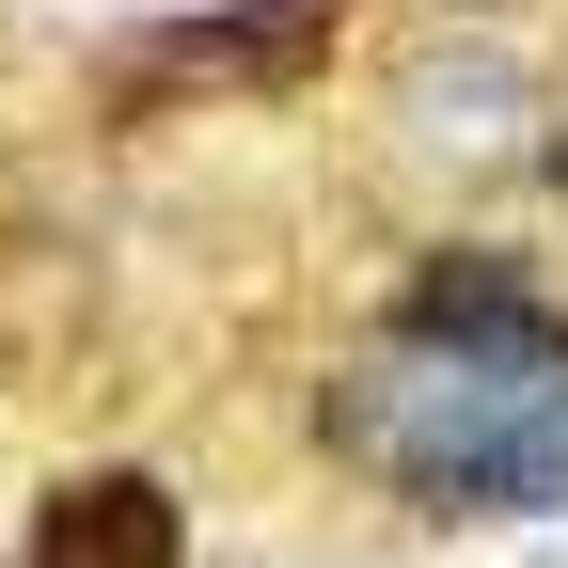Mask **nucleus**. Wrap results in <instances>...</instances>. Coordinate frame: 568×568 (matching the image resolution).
Instances as JSON below:
<instances>
[{"mask_svg": "<svg viewBox=\"0 0 568 568\" xmlns=\"http://www.w3.org/2000/svg\"><path fill=\"white\" fill-rule=\"evenodd\" d=\"M332 443L395 474L410 506H474V521H521L568 506V332L521 268L443 253L395 301V332L332 379Z\"/></svg>", "mask_w": 568, "mask_h": 568, "instance_id": "f257e3e1", "label": "nucleus"}, {"mask_svg": "<svg viewBox=\"0 0 568 568\" xmlns=\"http://www.w3.org/2000/svg\"><path fill=\"white\" fill-rule=\"evenodd\" d=\"M174 489L159 474H80V489H48V521H32V568H174Z\"/></svg>", "mask_w": 568, "mask_h": 568, "instance_id": "f03ea898", "label": "nucleus"}, {"mask_svg": "<svg viewBox=\"0 0 568 568\" xmlns=\"http://www.w3.org/2000/svg\"><path fill=\"white\" fill-rule=\"evenodd\" d=\"M316 48H332V0H237L205 32H159V80H284Z\"/></svg>", "mask_w": 568, "mask_h": 568, "instance_id": "7ed1b4c3", "label": "nucleus"}]
</instances>
